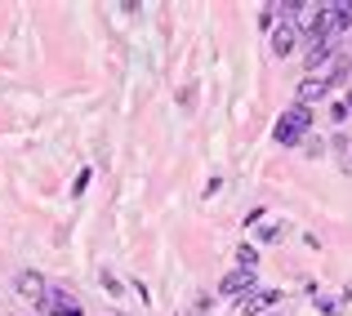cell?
<instances>
[{
    "mask_svg": "<svg viewBox=\"0 0 352 316\" xmlns=\"http://www.w3.org/2000/svg\"><path fill=\"white\" fill-rule=\"evenodd\" d=\"M236 267H250V272H254V267H258V249L254 245H241L236 249Z\"/></svg>",
    "mask_w": 352,
    "mask_h": 316,
    "instance_id": "30bf717a",
    "label": "cell"
},
{
    "mask_svg": "<svg viewBox=\"0 0 352 316\" xmlns=\"http://www.w3.org/2000/svg\"><path fill=\"white\" fill-rule=\"evenodd\" d=\"M348 71H352V58H348V54H335V63H330V76H326V85H344V80H348Z\"/></svg>",
    "mask_w": 352,
    "mask_h": 316,
    "instance_id": "9c48e42d",
    "label": "cell"
},
{
    "mask_svg": "<svg viewBox=\"0 0 352 316\" xmlns=\"http://www.w3.org/2000/svg\"><path fill=\"white\" fill-rule=\"evenodd\" d=\"M330 54H335V41H330V36H312L308 49H303V67L317 71L321 63H330Z\"/></svg>",
    "mask_w": 352,
    "mask_h": 316,
    "instance_id": "5b68a950",
    "label": "cell"
},
{
    "mask_svg": "<svg viewBox=\"0 0 352 316\" xmlns=\"http://www.w3.org/2000/svg\"><path fill=\"white\" fill-rule=\"evenodd\" d=\"M276 299H281V294H276V290H263V285H258V290H250L245 299L236 303V312H241V316H258L263 308H272Z\"/></svg>",
    "mask_w": 352,
    "mask_h": 316,
    "instance_id": "8992f818",
    "label": "cell"
},
{
    "mask_svg": "<svg viewBox=\"0 0 352 316\" xmlns=\"http://www.w3.org/2000/svg\"><path fill=\"white\" fill-rule=\"evenodd\" d=\"M258 236H263V240H281V236H285V223H267Z\"/></svg>",
    "mask_w": 352,
    "mask_h": 316,
    "instance_id": "7c38bea8",
    "label": "cell"
},
{
    "mask_svg": "<svg viewBox=\"0 0 352 316\" xmlns=\"http://www.w3.org/2000/svg\"><path fill=\"white\" fill-rule=\"evenodd\" d=\"M303 152H308V156H321V152H326V143H321V138H303Z\"/></svg>",
    "mask_w": 352,
    "mask_h": 316,
    "instance_id": "4fadbf2b",
    "label": "cell"
},
{
    "mask_svg": "<svg viewBox=\"0 0 352 316\" xmlns=\"http://www.w3.org/2000/svg\"><path fill=\"white\" fill-rule=\"evenodd\" d=\"M41 316H80V299L72 290H50L41 303H36Z\"/></svg>",
    "mask_w": 352,
    "mask_h": 316,
    "instance_id": "7a4b0ae2",
    "label": "cell"
},
{
    "mask_svg": "<svg viewBox=\"0 0 352 316\" xmlns=\"http://www.w3.org/2000/svg\"><path fill=\"white\" fill-rule=\"evenodd\" d=\"M14 290L23 294V299H32V303H41L45 294H50V281H45L41 272H32V267H27V272H18V281H14Z\"/></svg>",
    "mask_w": 352,
    "mask_h": 316,
    "instance_id": "277c9868",
    "label": "cell"
},
{
    "mask_svg": "<svg viewBox=\"0 0 352 316\" xmlns=\"http://www.w3.org/2000/svg\"><path fill=\"white\" fill-rule=\"evenodd\" d=\"M98 281H103L107 290H112L116 299H120V290H125V285H120V276H116V272H107V267H103V272H98Z\"/></svg>",
    "mask_w": 352,
    "mask_h": 316,
    "instance_id": "8fae6325",
    "label": "cell"
},
{
    "mask_svg": "<svg viewBox=\"0 0 352 316\" xmlns=\"http://www.w3.org/2000/svg\"><path fill=\"white\" fill-rule=\"evenodd\" d=\"M250 290H258V285H254V272H250V267H236V272H228L223 276V281H219V294H228V299H245V294Z\"/></svg>",
    "mask_w": 352,
    "mask_h": 316,
    "instance_id": "3957f363",
    "label": "cell"
},
{
    "mask_svg": "<svg viewBox=\"0 0 352 316\" xmlns=\"http://www.w3.org/2000/svg\"><path fill=\"white\" fill-rule=\"evenodd\" d=\"M112 316H120V312H112Z\"/></svg>",
    "mask_w": 352,
    "mask_h": 316,
    "instance_id": "9a60e30c",
    "label": "cell"
},
{
    "mask_svg": "<svg viewBox=\"0 0 352 316\" xmlns=\"http://www.w3.org/2000/svg\"><path fill=\"white\" fill-rule=\"evenodd\" d=\"M294 41H299V27H294V23L272 27V54H276V58H290V54H294Z\"/></svg>",
    "mask_w": 352,
    "mask_h": 316,
    "instance_id": "52a82bcc",
    "label": "cell"
},
{
    "mask_svg": "<svg viewBox=\"0 0 352 316\" xmlns=\"http://www.w3.org/2000/svg\"><path fill=\"white\" fill-rule=\"evenodd\" d=\"M335 9H339V18H344V27H352V0H339Z\"/></svg>",
    "mask_w": 352,
    "mask_h": 316,
    "instance_id": "5bb4252c",
    "label": "cell"
},
{
    "mask_svg": "<svg viewBox=\"0 0 352 316\" xmlns=\"http://www.w3.org/2000/svg\"><path fill=\"white\" fill-rule=\"evenodd\" d=\"M308 129H312V107H299V103H294L281 120H276L272 138H276L281 147H299L303 138H308Z\"/></svg>",
    "mask_w": 352,
    "mask_h": 316,
    "instance_id": "6da1fadb",
    "label": "cell"
},
{
    "mask_svg": "<svg viewBox=\"0 0 352 316\" xmlns=\"http://www.w3.org/2000/svg\"><path fill=\"white\" fill-rule=\"evenodd\" d=\"M326 94H330L326 76H308V80L299 85V94H294V98H299V107H312V103H321Z\"/></svg>",
    "mask_w": 352,
    "mask_h": 316,
    "instance_id": "ba28073f",
    "label": "cell"
}]
</instances>
